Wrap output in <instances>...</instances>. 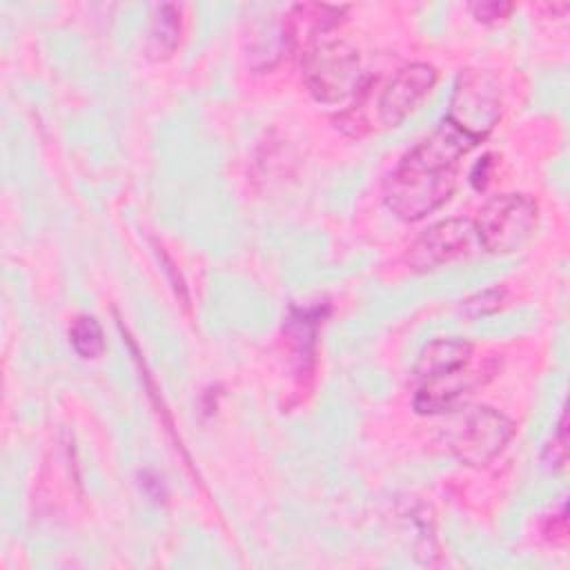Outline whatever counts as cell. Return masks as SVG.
<instances>
[{
    "instance_id": "obj_14",
    "label": "cell",
    "mask_w": 570,
    "mask_h": 570,
    "mask_svg": "<svg viewBox=\"0 0 570 570\" xmlns=\"http://www.w3.org/2000/svg\"><path fill=\"white\" fill-rule=\"evenodd\" d=\"M568 416H566V412L561 414V421H559V425H557V432H554V436H552V441L548 443V448H546V452H543V461L550 465V468H554V470H559V468H563V463H566V443H568Z\"/></svg>"
},
{
    "instance_id": "obj_6",
    "label": "cell",
    "mask_w": 570,
    "mask_h": 570,
    "mask_svg": "<svg viewBox=\"0 0 570 570\" xmlns=\"http://www.w3.org/2000/svg\"><path fill=\"white\" fill-rule=\"evenodd\" d=\"M474 223L463 216L443 218L423 229L405 249V265L412 272H430L465 256L472 247Z\"/></svg>"
},
{
    "instance_id": "obj_7",
    "label": "cell",
    "mask_w": 570,
    "mask_h": 570,
    "mask_svg": "<svg viewBox=\"0 0 570 570\" xmlns=\"http://www.w3.org/2000/svg\"><path fill=\"white\" fill-rule=\"evenodd\" d=\"M439 71L428 62H410L401 67L381 89L376 116L383 127H399L432 91Z\"/></svg>"
},
{
    "instance_id": "obj_8",
    "label": "cell",
    "mask_w": 570,
    "mask_h": 570,
    "mask_svg": "<svg viewBox=\"0 0 570 570\" xmlns=\"http://www.w3.org/2000/svg\"><path fill=\"white\" fill-rule=\"evenodd\" d=\"M492 370H476L472 372L470 367L450 374V376H441L428 383L416 385V394H414V410L419 414H441V412H452L456 407V403L461 401L463 394H468L470 390H474L476 385H481Z\"/></svg>"
},
{
    "instance_id": "obj_12",
    "label": "cell",
    "mask_w": 570,
    "mask_h": 570,
    "mask_svg": "<svg viewBox=\"0 0 570 570\" xmlns=\"http://www.w3.org/2000/svg\"><path fill=\"white\" fill-rule=\"evenodd\" d=\"M69 343H71L73 352L85 361H94V358L102 356L105 334H102L100 323L89 314L76 316L69 327Z\"/></svg>"
},
{
    "instance_id": "obj_17",
    "label": "cell",
    "mask_w": 570,
    "mask_h": 570,
    "mask_svg": "<svg viewBox=\"0 0 570 570\" xmlns=\"http://www.w3.org/2000/svg\"><path fill=\"white\" fill-rule=\"evenodd\" d=\"M490 169H492V156H490V154H485L483 158H479V163L472 167V171H470V183L474 185L476 191L485 189V185H488V180H490Z\"/></svg>"
},
{
    "instance_id": "obj_9",
    "label": "cell",
    "mask_w": 570,
    "mask_h": 570,
    "mask_svg": "<svg viewBox=\"0 0 570 570\" xmlns=\"http://www.w3.org/2000/svg\"><path fill=\"white\" fill-rule=\"evenodd\" d=\"M347 7L321 4V2H303L294 4L283 20V36L289 49L301 42H314L323 38L327 31L343 22Z\"/></svg>"
},
{
    "instance_id": "obj_3",
    "label": "cell",
    "mask_w": 570,
    "mask_h": 570,
    "mask_svg": "<svg viewBox=\"0 0 570 570\" xmlns=\"http://www.w3.org/2000/svg\"><path fill=\"white\" fill-rule=\"evenodd\" d=\"M303 82L318 102H341L363 89L361 58L343 40L318 38L303 53Z\"/></svg>"
},
{
    "instance_id": "obj_11",
    "label": "cell",
    "mask_w": 570,
    "mask_h": 570,
    "mask_svg": "<svg viewBox=\"0 0 570 570\" xmlns=\"http://www.w3.org/2000/svg\"><path fill=\"white\" fill-rule=\"evenodd\" d=\"M180 42V11L176 4H158L149 31H147V56L151 60H167Z\"/></svg>"
},
{
    "instance_id": "obj_16",
    "label": "cell",
    "mask_w": 570,
    "mask_h": 570,
    "mask_svg": "<svg viewBox=\"0 0 570 570\" xmlns=\"http://www.w3.org/2000/svg\"><path fill=\"white\" fill-rule=\"evenodd\" d=\"M566 532H568V517H566V505L561 503L559 514H552V519H546L543 534L548 539H566Z\"/></svg>"
},
{
    "instance_id": "obj_5",
    "label": "cell",
    "mask_w": 570,
    "mask_h": 570,
    "mask_svg": "<svg viewBox=\"0 0 570 570\" xmlns=\"http://www.w3.org/2000/svg\"><path fill=\"white\" fill-rule=\"evenodd\" d=\"M445 118L481 142L501 118V91L497 78L490 71H463L454 85Z\"/></svg>"
},
{
    "instance_id": "obj_10",
    "label": "cell",
    "mask_w": 570,
    "mask_h": 570,
    "mask_svg": "<svg viewBox=\"0 0 570 570\" xmlns=\"http://www.w3.org/2000/svg\"><path fill=\"white\" fill-rule=\"evenodd\" d=\"M472 352L474 347L465 338H436L428 343L416 358L414 383L421 385L470 367Z\"/></svg>"
},
{
    "instance_id": "obj_4",
    "label": "cell",
    "mask_w": 570,
    "mask_h": 570,
    "mask_svg": "<svg viewBox=\"0 0 570 570\" xmlns=\"http://www.w3.org/2000/svg\"><path fill=\"white\" fill-rule=\"evenodd\" d=\"M472 223L485 252L501 256L514 254L534 236L539 225V205L528 194H499L479 209V216Z\"/></svg>"
},
{
    "instance_id": "obj_1",
    "label": "cell",
    "mask_w": 570,
    "mask_h": 570,
    "mask_svg": "<svg viewBox=\"0 0 570 570\" xmlns=\"http://www.w3.org/2000/svg\"><path fill=\"white\" fill-rule=\"evenodd\" d=\"M476 145V138L445 118L428 138L412 147L387 176L383 185L387 209L405 223L434 214L448 203L456 187L461 158Z\"/></svg>"
},
{
    "instance_id": "obj_15",
    "label": "cell",
    "mask_w": 570,
    "mask_h": 570,
    "mask_svg": "<svg viewBox=\"0 0 570 570\" xmlns=\"http://www.w3.org/2000/svg\"><path fill=\"white\" fill-rule=\"evenodd\" d=\"M470 11H472V16L479 22L492 24V22L503 20L512 11V4L510 2H501V0H481V2H472Z\"/></svg>"
},
{
    "instance_id": "obj_13",
    "label": "cell",
    "mask_w": 570,
    "mask_h": 570,
    "mask_svg": "<svg viewBox=\"0 0 570 570\" xmlns=\"http://www.w3.org/2000/svg\"><path fill=\"white\" fill-rule=\"evenodd\" d=\"M505 301V289L503 287H492V289H483L476 292L472 296H468L465 301H461V312L470 318H479V316H488L494 314Z\"/></svg>"
},
{
    "instance_id": "obj_2",
    "label": "cell",
    "mask_w": 570,
    "mask_h": 570,
    "mask_svg": "<svg viewBox=\"0 0 570 570\" xmlns=\"http://www.w3.org/2000/svg\"><path fill=\"white\" fill-rule=\"evenodd\" d=\"M512 434L514 423L503 412L490 405H470L452 414L443 439L459 463L485 468L505 450Z\"/></svg>"
}]
</instances>
